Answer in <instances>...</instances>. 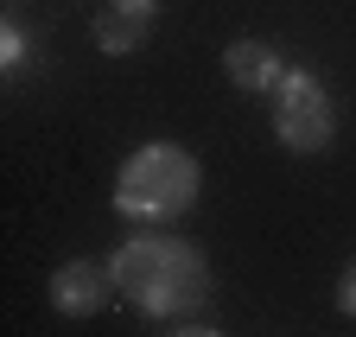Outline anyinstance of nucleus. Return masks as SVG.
I'll return each mask as SVG.
<instances>
[{"label":"nucleus","instance_id":"obj_3","mask_svg":"<svg viewBox=\"0 0 356 337\" xmlns=\"http://www.w3.org/2000/svg\"><path fill=\"white\" fill-rule=\"evenodd\" d=\"M274 134L280 147L293 153H325L331 134H337V108L325 96V83L312 76V70H286L274 83Z\"/></svg>","mask_w":356,"mask_h":337},{"label":"nucleus","instance_id":"obj_4","mask_svg":"<svg viewBox=\"0 0 356 337\" xmlns=\"http://www.w3.org/2000/svg\"><path fill=\"white\" fill-rule=\"evenodd\" d=\"M108 286H115V268H96V261H64L51 274V306L64 318H89L108 306Z\"/></svg>","mask_w":356,"mask_h":337},{"label":"nucleus","instance_id":"obj_6","mask_svg":"<svg viewBox=\"0 0 356 337\" xmlns=\"http://www.w3.org/2000/svg\"><path fill=\"white\" fill-rule=\"evenodd\" d=\"M222 64H229V83H236V90H254V96H274V83L286 76L280 51L261 45V38H236V45L222 51Z\"/></svg>","mask_w":356,"mask_h":337},{"label":"nucleus","instance_id":"obj_8","mask_svg":"<svg viewBox=\"0 0 356 337\" xmlns=\"http://www.w3.org/2000/svg\"><path fill=\"white\" fill-rule=\"evenodd\" d=\"M337 306L356 312V261H350V274H343V286H337Z\"/></svg>","mask_w":356,"mask_h":337},{"label":"nucleus","instance_id":"obj_5","mask_svg":"<svg viewBox=\"0 0 356 337\" xmlns=\"http://www.w3.org/2000/svg\"><path fill=\"white\" fill-rule=\"evenodd\" d=\"M153 19H159V0H108L102 19H96V38H102L108 58H127V51L147 45Z\"/></svg>","mask_w":356,"mask_h":337},{"label":"nucleus","instance_id":"obj_7","mask_svg":"<svg viewBox=\"0 0 356 337\" xmlns=\"http://www.w3.org/2000/svg\"><path fill=\"white\" fill-rule=\"evenodd\" d=\"M26 51H32V38H26L19 26H0V64L19 70V64H26Z\"/></svg>","mask_w":356,"mask_h":337},{"label":"nucleus","instance_id":"obj_1","mask_svg":"<svg viewBox=\"0 0 356 337\" xmlns=\"http://www.w3.org/2000/svg\"><path fill=\"white\" fill-rule=\"evenodd\" d=\"M115 293L121 299H134L140 312L153 318H178V312H191L204 306V293H210V268L191 242H178V236H127L115 248Z\"/></svg>","mask_w":356,"mask_h":337},{"label":"nucleus","instance_id":"obj_2","mask_svg":"<svg viewBox=\"0 0 356 337\" xmlns=\"http://www.w3.org/2000/svg\"><path fill=\"white\" fill-rule=\"evenodd\" d=\"M191 204H197V159L172 140L127 153V165L115 172V210L127 223H172Z\"/></svg>","mask_w":356,"mask_h":337},{"label":"nucleus","instance_id":"obj_9","mask_svg":"<svg viewBox=\"0 0 356 337\" xmlns=\"http://www.w3.org/2000/svg\"><path fill=\"white\" fill-rule=\"evenodd\" d=\"M172 337H222V331H210V324H178Z\"/></svg>","mask_w":356,"mask_h":337}]
</instances>
